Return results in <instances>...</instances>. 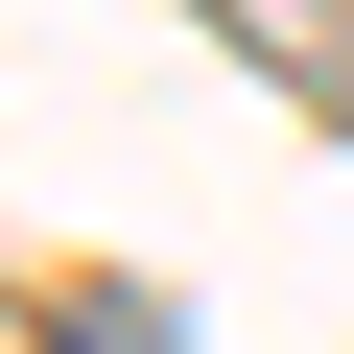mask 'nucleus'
Masks as SVG:
<instances>
[{"label":"nucleus","instance_id":"1","mask_svg":"<svg viewBox=\"0 0 354 354\" xmlns=\"http://www.w3.org/2000/svg\"><path fill=\"white\" fill-rule=\"evenodd\" d=\"M48 354H189V307H165V283H71V307H48Z\"/></svg>","mask_w":354,"mask_h":354}]
</instances>
